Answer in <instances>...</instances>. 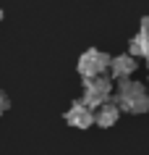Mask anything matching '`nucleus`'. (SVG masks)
<instances>
[{"instance_id":"obj_1","label":"nucleus","mask_w":149,"mask_h":155,"mask_svg":"<svg viewBox=\"0 0 149 155\" xmlns=\"http://www.w3.org/2000/svg\"><path fill=\"white\" fill-rule=\"evenodd\" d=\"M115 105L126 113H147L149 110V92L144 90L141 82H126L118 84V97H115Z\"/></svg>"},{"instance_id":"obj_2","label":"nucleus","mask_w":149,"mask_h":155,"mask_svg":"<svg viewBox=\"0 0 149 155\" xmlns=\"http://www.w3.org/2000/svg\"><path fill=\"white\" fill-rule=\"evenodd\" d=\"M110 63H113V58L107 53H102L97 48H89L84 50L81 58H79V74H81L84 82H92V79H99V76H105L110 71Z\"/></svg>"},{"instance_id":"obj_3","label":"nucleus","mask_w":149,"mask_h":155,"mask_svg":"<svg viewBox=\"0 0 149 155\" xmlns=\"http://www.w3.org/2000/svg\"><path fill=\"white\" fill-rule=\"evenodd\" d=\"M110 95H113V79L110 76H99V79H92V82H84V97L81 103L92 110L102 108L105 103H110Z\"/></svg>"},{"instance_id":"obj_4","label":"nucleus","mask_w":149,"mask_h":155,"mask_svg":"<svg viewBox=\"0 0 149 155\" xmlns=\"http://www.w3.org/2000/svg\"><path fill=\"white\" fill-rule=\"evenodd\" d=\"M63 118H66V124H68V126H73V129H89L92 124H94V110L86 108L81 100H76L73 105L66 110Z\"/></svg>"},{"instance_id":"obj_5","label":"nucleus","mask_w":149,"mask_h":155,"mask_svg":"<svg viewBox=\"0 0 149 155\" xmlns=\"http://www.w3.org/2000/svg\"><path fill=\"white\" fill-rule=\"evenodd\" d=\"M133 71H136V58L131 55H115L110 63V79H118V82H126Z\"/></svg>"},{"instance_id":"obj_6","label":"nucleus","mask_w":149,"mask_h":155,"mask_svg":"<svg viewBox=\"0 0 149 155\" xmlns=\"http://www.w3.org/2000/svg\"><path fill=\"white\" fill-rule=\"evenodd\" d=\"M118 118H120V108H118L115 103H105L102 108H97V110H94V124H97V126H102V129L115 126Z\"/></svg>"},{"instance_id":"obj_7","label":"nucleus","mask_w":149,"mask_h":155,"mask_svg":"<svg viewBox=\"0 0 149 155\" xmlns=\"http://www.w3.org/2000/svg\"><path fill=\"white\" fill-rule=\"evenodd\" d=\"M128 55H131V58L144 55V58L149 61V34L139 32L136 37H133V40H131V45H128Z\"/></svg>"},{"instance_id":"obj_8","label":"nucleus","mask_w":149,"mask_h":155,"mask_svg":"<svg viewBox=\"0 0 149 155\" xmlns=\"http://www.w3.org/2000/svg\"><path fill=\"white\" fill-rule=\"evenodd\" d=\"M8 108H11V100H8V95H5V92L0 90V116L5 113V110H8Z\"/></svg>"},{"instance_id":"obj_9","label":"nucleus","mask_w":149,"mask_h":155,"mask_svg":"<svg viewBox=\"0 0 149 155\" xmlns=\"http://www.w3.org/2000/svg\"><path fill=\"white\" fill-rule=\"evenodd\" d=\"M141 32H144V34H149V16L144 18V21H141Z\"/></svg>"},{"instance_id":"obj_10","label":"nucleus","mask_w":149,"mask_h":155,"mask_svg":"<svg viewBox=\"0 0 149 155\" xmlns=\"http://www.w3.org/2000/svg\"><path fill=\"white\" fill-rule=\"evenodd\" d=\"M0 21H3V11H0Z\"/></svg>"},{"instance_id":"obj_11","label":"nucleus","mask_w":149,"mask_h":155,"mask_svg":"<svg viewBox=\"0 0 149 155\" xmlns=\"http://www.w3.org/2000/svg\"><path fill=\"white\" fill-rule=\"evenodd\" d=\"M147 68H149V61H147Z\"/></svg>"},{"instance_id":"obj_12","label":"nucleus","mask_w":149,"mask_h":155,"mask_svg":"<svg viewBox=\"0 0 149 155\" xmlns=\"http://www.w3.org/2000/svg\"><path fill=\"white\" fill-rule=\"evenodd\" d=\"M147 92H149V87H147Z\"/></svg>"}]
</instances>
